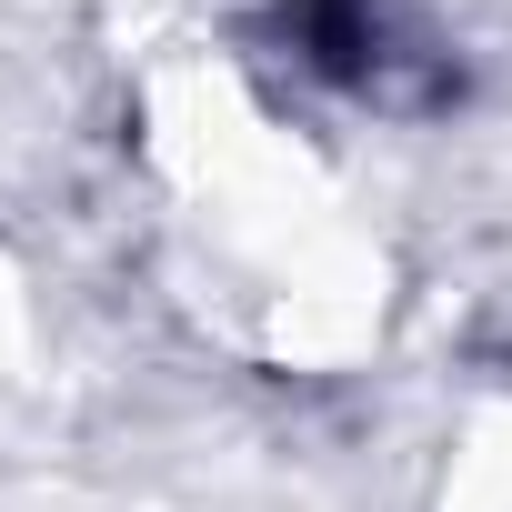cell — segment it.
Wrapping results in <instances>:
<instances>
[{"label":"cell","mask_w":512,"mask_h":512,"mask_svg":"<svg viewBox=\"0 0 512 512\" xmlns=\"http://www.w3.org/2000/svg\"><path fill=\"white\" fill-rule=\"evenodd\" d=\"M151 231L181 302L251 362L322 372L382 332V251L312 161V141L262 111L231 71L151 91Z\"/></svg>","instance_id":"obj_1"}]
</instances>
